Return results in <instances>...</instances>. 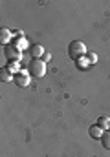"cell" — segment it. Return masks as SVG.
<instances>
[{"mask_svg":"<svg viewBox=\"0 0 110 157\" xmlns=\"http://www.w3.org/2000/svg\"><path fill=\"white\" fill-rule=\"evenodd\" d=\"M99 141H101V144H103L105 150H110V130H107V132L103 133V137H101Z\"/></svg>","mask_w":110,"mask_h":157,"instance_id":"cell-11","label":"cell"},{"mask_svg":"<svg viewBox=\"0 0 110 157\" xmlns=\"http://www.w3.org/2000/svg\"><path fill=\"white\" fill-rule=\"evenodd\" d=\"M84 55H86V46L81 40H72L68 44V57L72 59L73 62L79 60V59H83Z\"/></svg>","mask_w":110,"mask_h":157,"instance_id":"cell-1","label":"cell"},{"mask_svg":"<svg viewBox=\"0 0 110 157\" xmlns=\"http://www.w3.org/2000/svg\"><path fill=\"white\" fill-rule=\"evenodd\" d=\"M84 59L88 60V64H96V62H97V55H96L94 51H92V53H86V55H84Z\"/></svg>","mask_w":110,"mask_h":157,"instance_id":"cell-14","label":"cell"},{"mask_svg":"<svg viewBox=\"0 0 110 157\" xmlns=\"http://www.w3.org/2000/svg\"><path fill=\"white\" fill-rule=\"evenodd\" d=\"M103 133H105V132H103L97 124H94L92 128H88V135H90L92 139H101V137H103Z\"/></svg>","mask_w":110,"mask_h":157,"instance_id":"cell-5","label":"cell"},{"mask_svg":"<svg viewBox=\"0 0 110 157\" xmlns=\"http://www.w3.org/2000/svg\"><path fill=\"white\" fill-rule=\"evenodd\" d=\"M97 126H99L103 132L110 130V119H107V117H99V119H97Z\"/></svg>","mask_w":110,"mask_h":157,"instance_id":"cell-10","label":"cell"},{"mask_svg":"<svg viewBox=\"0 0 110 157\" xmlns=\"http://www.w3.org/2000/svg\"><path fill=\"white\" fill-rule=\"evenodd\" d=\"M50 59H51V55H50V53H44V55H42V60H44V62H48Z\"/></svg>","mask_w":110,"mask_h":157,"instance_id":"cell-15","label":"cell"},{"mask_svg":"<svg viewBox=\"0 0 110 157\" xmlns=\"http://www.w3.org/2000/svg\"><path fill=\"white\" fill-rule=\"evenodd\" d=\"M28 71H30V75H33L37 78L44 77L46 75V62L42 59H31L28 64Z\"/></svg>","mask_w":110,"mask_h":157,"instance_id":"cell-2","label":"cell"},{"mask_svg":"<svg viewBox=\"0 0 110 157\" xmlns=\"http://www.w3.org/2000/svg\"><path fill=\"white\" fill-rule=\"evenodd\" d=\"M11 35H13V33H11L9 29L2 28V29H0V42H2V44H6V46H7V44H11Z\"/></svg>","mask_w":110,"mask_h":157,"instance_id":"cell-7","label":"cell"},{"mask_svg":"<svg viewBox=\"0 0 110 157\" xmlns=\"http://www.w3.org/2000/svg\"><path fill=\"white\" fill-rule=\"evenodd\" d=\"M4 55L7 57V62H11V60L20 62V59H22V49H18V48L13 46V44H7V46H4Z\"/></svg>","mask_w":110,"mask_h":157,"instance_id":"cell-3","label":"cell"},{"mask_svg":"<svg viewBox=\"0 0 110 157\" xmlns=\"http://www.w3.org/2000/svg\"><path fill=\"white\" fill-rule=\"evenodd\" d=\"M30 51H31V59H42V55H44V48H42L40 44L31 46V48H30Z\"/></svg>","mask_w":110,"mask_h":157,"instance_id":"cell-6","label":"cell"},{"mask_svg":"<svg viewBox=\"0 0 110 157\" xmlns=\"http://www.w3.org/2000/svg\"><path fill=\"white\" fill-rule=\"evenodd\" d=\"M13 82H15L17 86H20V88L30 86V82H31V75H30V71H28V70H22L20 73H17V75H15Z\"/></svg>","mask_w":110,"mask_h":157,"instance_id":"cell-4","label":"cell"},{"mask_svg":"<svg viewBox=\"0 0 110 157\" xmlns=\"http://www.w3.org/2000/svg\"><path fill=\"white\" fill-rule=\"evenodd\" d=\"M13 78H15V75L7 68H2V71H0V80L2 82H13Z\"/></svg>","mask_w":110,"mask_h":157,"instance_id":"cell-8","label":"cell"},{"mask_svg":"<svg viewBox=\"0 0 110 157\" xmlns=\"http://www.w3.org/2000/svg\"><path fill=\"white\" fill-rule=\"evenodd\" d=\"M75 66H77L79 70H86V68H88L90 64H88V60H86V59L83 57V59H79V60H75Z\"/></svg>","mask_w":110,"mask_h":157,"instance_id":"cell-13","label":"cell"},{"mask_svg":"<svg viewBox=\"0 0 110 157\" xmlns=\"http://www.w3.org/2000/svg\"><path fill=\"white\" fill-rule=\"evenodd\" d=\"M13 75H17V73H20L22 70H20V62H15V60H11V62H7V66H6Z\"/></svg>","mask_w":110,"mask_h":157,"instance_id":"cell-9","label":"cell"},{"mask_svg":"<svg viewBox=\"0 0 110 157\" xmlns=\"http://www.w3.org/2000/svg\"><path fill=\"white\" fill-rule=\"evenodd\" d=\"M13 46H17L18 49H24V48H28V40L26 39H15V42H11Z\"/></svg>","mask_w":110,"mask_h":157,"instance_id":"cell-12","label":"cell"}]
</instances>
